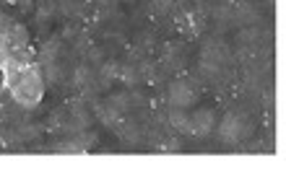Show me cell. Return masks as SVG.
<instances>
[{"mask_svg":"<svg viewBox=\"0 0 286 171\" xmlns=\"http://www.w3.org/2000/svg\"><path fill=\"white\" fill-rule=\"evenodd\" d=\"M190 124H193V130H195V133L206 135V133H211V130H214L216 117H214V112H211V109H200V112H195V117H190Z\"/></svg>","mask_w":286,"mask_h":171,"instance_id":"6da1fadb","label":"cell"},{"mask_svg":"<svg viewBox=\"0 0 286 171\" xmlns=\"http://www.w3.org/2000/svg\"><path fill=\"white\" fill-rule=\"evenodd\" d=\"M242 133H244V122L239 119V117H226L224 122H221V138L224 140H229V143H234V140H239L242 138Z\"/></svg>","mask_w":286,"mask_h":171,"instance_id":"7a4b0ae2","label":"cell"},{"mask_svg":"<svg viewBox=\"0 0 286 171\" xmlns=\"http://www.w3.org/2000/svg\"><path fill=\"white\" fill-rule=\"evenodd\" d=\"M169 99H172V104H177V106H187V104L193 101V91L187 89L185 83H172V86H169Z\"/></svg>","mask_w":286,"mask_h":171,"instance_id":"3957f363","label":"cell"},{"mask_svg":"<svg viewBox=\"0 0 286 171\" xmlns=\"http://www.w3.org/2000/svg\"><path fill=\"white\" fill-rule=\"evenodd\" d=\"M169 122L177 127V130H190V117L185 114V112H180V109H169Z\"/></svg>","mask_w":286,"mask_h":171,"instance_id":"277c9868","label":"cell"}]
</instances>
